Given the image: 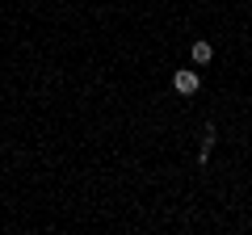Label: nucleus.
<instances>
[{
    "label": "nucleus",
    "instance_id": "obj_2",
    "mask_svg": "<svg viewBox=\"0 0 252 235\" xmlns=\"http://www.w3.org/2000/svg\"><path fill=\"white\" fill-rule=\"evenodd\" d=\"M189 55H193V63H198V67H206L210 59H215V46H210L206 38H198V42H193V51H189Z\"/></svg>",
    "mask_w": 252,
    "mask_h": 235
},
{
    "label": "nucleus",
    "instance_id": "obj_3",
    "mask_svg": "<svg viewBox=\"0 0 252 235\" xmlns=\"http://www.w3.org/2000/svg\"><path fill=\"white\" fill-rule=\"evenodd\" d=\"M215 126H206V135H202V160H210V151H215Z\"/></svg>",
    "mask_w": 252,
    "mask_h": 235
},
{
    "label": "nucleus",
    "instance_id": "obj_1",
    "mask_svg": "<svg viewBox=\"0 0 252 235\" xmlns=\"http://www.w3.org/2000/svg\"><path fill=\"white\" fill-rule=\"evenodd\" d=\"M172 88H177L181 97H193V92L202 88V76L198 72H172Z\"/></svg>",
    "mask_w": 252,
    "mask_h": 235
}]
</instances>
